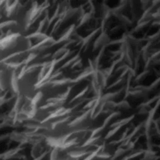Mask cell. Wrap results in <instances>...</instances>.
I'll return each mask as SVG.
<instances>
[{
    "label": "cell",
    "instance_id": "obj_1",
    "mask_svg": "<svg viewBox=\"0 0 160 160\" xmlns=\"http://www.w3.org/2000/svg\"><path fill=\"white\" fill-rule=\"evenodd\" d=\"M6 93V92H5V91H4L1 88H0V98L1 97V96H4L5 94Z\"/></svg>",
    "mask_w": 160,
    "mask_h": 160
}]
</instances>
